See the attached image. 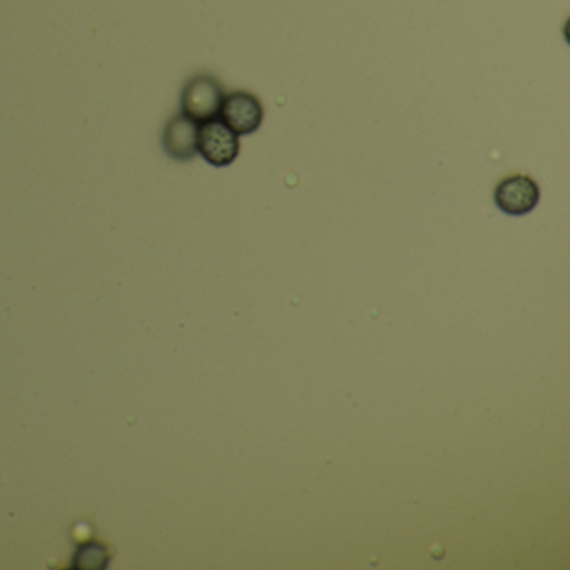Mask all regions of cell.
Instances as JSON below:
<instances>
[{"label":"cell","instance_id":"cell-6","mask_svg":"<svg viewBox=\"0 0 570 570\" xmlns=\"http://www.w3.org/2000/svg\"><path fill=\"white\" fill-rule=\"evenodd\" d=\"M108 563V552L105 547L96 542L86 543L75 557V566L79 569H101Z\"/></svg>","mask_w":570,"mask_h":570},{"label":"cell","instance_id":"cell-3","mask_svg":"<svg viewBox=\"0 0 570 570\" xmlns=\"http://www.w3.org/2000/svg\"><path fill=\"white\" fill-rule=\"evenodd\" d=\"M497 208L509 216L529 215L539 205V185L527 175L502 179L493 191Z\"/></svg>","mask_w":570,"mask_h":570},{"label":"cell","instance_id":"cell-1","mask_svg":"<svg viewBox=\"0 0 570 570\" xmlns=\"http://www.w3.org/2000/svg\"><path fill=\"white\" fill-rule=\"evenodd\" d=\"M223 99L225 91L215 78L208 75L195 76L183 89L181 112L202 125L219 118Z\"/></svg>","mask_w":570,"mask_h":570},{"label":"cell","instance_id":"cell-2","mask_svg":"<svg viewBox=\"0 0 570 570\" xmlns=\"http://www.w3.org/2000/svg\"><path fill=\"white\" fill-rule=\"evenodd\" d=\"M239 136L223 119L202 122L198 131V153L208 165L226 168L239 156Z\"/></svg>","mask_w":570,"mask_h":570},{"label":"cell","instance_id":"cell-5","mask_svg":"<svg viewBox=\"0 0 570 570\" xmlns=\"http://www.w3.org/2000/svg\"><path fill=\"white\" fill-rule=\"evenodd\" d=\"M198 131L199 122L193 121L183 112L169 119L163 135L166 155L175 161H191L198 155Z\"/></svg>","mask_w":570,"mask_h":570},{"label":"cell","instance_id":"cell-4","mask_svg":"<svg viewBox=\"0 0 570 570\" xmlns=\"http://www.w3.org/2000/svg\"><path fill=\"white\" fill-rule=\"evenodd\" d=\"M265 111L262 102L252 92L236 91L223 99L219 119L238 136H249L258 131Z\"/></svg>","mask_w":570,"mask_h":570}]
</instances>
